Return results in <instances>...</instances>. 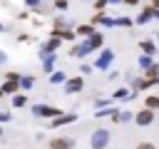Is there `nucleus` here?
<instances>
[{
    "mask_svg": "<svg viewBox=\"0 0 159 149\" xmlns=\"http://www.w3.org/2000/svg\"><path fill=\"white\" fill-rule=\"evenodd\" d=\"M7 79H15V82H20V74H17V72H7Z\"/></svg>",
    "mask_w": 159,
    "mask_h": 149,
    "instance_id": "19",
    "label": "nucleus"
},
{
    "mask_svg": "<svg viewBox=\"0 0 159 149\" xmlns=\"http://www.w3.org/2000/svg\"><path fill=\"white\" fill-rule=\"evenodd\" d=\"M112 117H114V122H129V119H134L132 112H117V114H112Z\"/></svg>",
    "mask_w": 159,
    "mask_h": 149,
    "instance_id": "10",
    "label": "nucleus"
},
{
    "mask_svg": "<svg viewBox=\"0 0 159 149\" xmlns=\"http://www.w3.org/2000/svg\"><path fill=\"white\" fill-rule=\"evenodd\" d=\"M2 62H5V52H0V65H2Z\"/></svg>",
    "mask_w": 159,
    "mask_h": 149,
    "instance_id": "21",
    "label": "nucleus"
},
{
    "mask_svg": "<svg viewBox=\"0 0 159 149\" xmlns=\"http://www.w3.org/2000/svg\"><path fill=\"white\" fill-rule=\"evenodd\" d=\"M107 142H109V132H107V129H97V132L92 134V139H89L92 149H104Z\"/></svg>",
    "mask_w": 159,
    "mask_h": 149,
    "instance_id": "2",
    "label": "nucleus"
},
{
    "mask_svg": "<svg viewBox=\"0 0 159 149\" xmlns=\"http://www.w3.org/2000/svg\"><path fill=\"white\" fill-rule=\"evenodd\" d=\"M149 109H159V97L157 94H152V97H147V102H144Z\"/></svg>",
    "mask_w": 159,
    "mask_h": 149,
    "instance_id": "11",
    "label": "nucleus"
},
{
    "mask_svg": "<svg viewBox=\"0 0 159 149\" xmlns=\"http://www.w3.org/2000/svg\"><path fill=\"white\" fill-rule=\"evenodd\" d=\"M80 32H82V35H92V27H89V25H82Z\"/></svg>",
    "mask_w": 159,
    "mask_h": 149,
    "instance_id": "18",
    "label": "nucleus"
},
{
    "mask_svg": "<svg viewBox=\"0 0 159 149\" xmlns=\"http://www.w3.org/2000/svg\"><path fill=\"white\" fill-rule=\"evenodd\" d=\"M75 142L72 139H52L50 142V149H72Z\"/></svg>",
    "mask_w": 159,
    "mask_h": 149,
    "instance_id": "5",
    "label": "nucleus"
},
{
    "mask_svg": "<svg viewBox=\"0 0 159 149\" xmlns=\"http://www.w3.org/2000/svg\"><path fill=\"white\" fill-rule=\"evenodd\" d=\"M89 50H94V47H92V42L87 40L84 45H80V47H75V50H72V55H75V57H82V55H84V52H89Z\"/></svg>",
    "mask_w": 159,
    "mask_h": 149,
    "instance_id": "8",
    "label": "nucleus"
},
{
    "mask_svg": "<svg viewBox=\"0 0 159 149\" xmlns=\"http://www.w3.org/2000/svg\"><path fill=\"white\" fill-rule=\"evenodd\" d=\"M77 119V114H60V117H55V119H50L52 122V127H62V124H70V122H75Z\"/></svg>",
    "mask_w": 159,
    "mask_h": 149,
    "instance_id": "4",
    "label": "nucleus"
},
{
    "mask_svg": "<svg viewBox=\"0 0 159 149\" xmlns=\"http://www.w3.org/2000/svg\"><path fill=\"white\" fill-rule=\"evenodd\" d=\"M112 55H114L112 50H104V52H102V57L97 60V67H99V70H104V67H107V65L112 62Z\"/></svg>",
    "mask_w": 159,
    "mask_h": 149,
    "instance_id": "7",
    "label": "nucleus"
},
{
    "mask_svg": "<svg viewBox=\"0 0 159 149\" xmlns=\"http://www.w3.org/2000/svg\"><path fill=\"white\" fill-rule=\"evenodd\" d=\"M20 87H25V89L32 87V77H22V79H20Z\"/></svg>",
    "mask_w": 159,
    "mask_h": 149,
    "instance_id": "14",
    "label": "nucleus"
},
{
    "mask_svg": "<svg viewBox=\"0 0 159 149\" xmlns=\"http://www.w3.org/2000/svg\"><path fill=\"white\" fill-rule=\"evenodd\" d=\"M17 89H20V82H15V79H7L2 84V92H17Z\"/></svg>",
    "mask_w": 159,
    "mask_h": 149,
    "instance_id": "9",
    "label": "nucleus"
},
{
    "mask_svg": "<svg viewBox=\"0 0 159 149\" xmlns=\"http://www.w3.org/2000/svg\"><path fill=\"white\" fill-rule=\"evenodd\" d=\"M134 122H137L139 127H147V124H152V122H154V109L144 107L139 114H134Z\"/></svg>",
    "mask_w": 159,
    "mask_h": 149,
    "instance_id": "3",
    "label": "nucleus"
},
{
    "mask_svg": "<svg viewBox=\"0 0 159 149\" xmlns=\"http://www.w3.org/2000/svg\"><path fill=\"white\" fill-rule=\"evenodd\" d=\"M142 50H144V52H154V45H152V42H142Z\"/></svg>",
    "mask_w": 159,
    "mask_h": 149,
    "instance_id": "16",
    "label": "nucleus"
},
{
    "mask_svg": "<svg viewBox=\"0 0 159 149\" xmlns=\"http://www.w3.org/2000/svg\"><path fill=\"white\" fill-rule=\"evenodd\" d=\"M65 89H67V94H75V92H80V89H82V77H75V79H70Z\"/></svg>",
    "mask_w": 159,
    "mask_h": 149,
    "instance_id": "6",
    "label": "nucleus"
},
{
    "mask_svg": "<svg viewBox=\"0 0 159 149\" xmlns=\"http://www.w3.org/2000/svg\"><path fill=\"white\" fill-rule=\"evenodd\" d=\"M134 149H157V147H154L152 142H142V144H137Z\"/></svg>",
    "mask_w": 159,
    "mask_h": 149,
    "instance_id": "15",
    "label": "nucleus"
},
{
    "mask_svg": "<svg viewBox=\"0 0 159 149\" xmlns=\"http://www.w3.org/2000/svg\"><path fill=\"white\" fill-rule=\"evenodd\" d=\"M50 82H52V84H60V82H65V72H55V74L50 77Z\"/></svg>",
    "mask_w": 159,
    "mask_h": 149,
    "instance_id": "13",
    "label": "nucleus"
},
{
    "mask_svg": "<svg viewBox=\"0 0 159 149\" xmlns=\"http://www.w3.org/2000/svg\"><path fill=\"white\" fill-rule=\"evenodd\" d=\"M0 94H2V89H0Z\"/></svg>",
    "mask_w": 159,
    "mask_h": 149,
    "instance_id": "22",
    "label": "nucleus"
},
{
    "mask_svg": "<svg viewBox=\"0 0 159 149\" xmlns=\"http://www.w3.org/2000/svg\"><path fill=\"white\" fill-rule=\"evenodd\" d=\"M0 134H2V129H0Z\"/></svg>",
    "mask_w": 159,
    "mask_h": 149,
    "instance_id": "23",
    "label": "nucleus"
},
{
    "mask_svg": "<svg viewBox=\"0 0 159 149\" xmlns=\"http://www.w3.org/2000/svg\"><path fill=\"white\" fill-rule=\"evenodd\" d=\"M32 114H37V117H47V119H55V117H60L62 112L55 109V107H50V104H35V107H32Z\"/></svg>",
    "mask_w": 159,
    "mask_h": 149,
    "instance_id": "1",
    "label": "nucleus"
},
{
    "mask_svg": "<svg viewBox=\"0 0 159 149\" xmlns=\"http://www.w3.org/2000/svg\"><path fill=\"white\" fill-rule=\"evenodd\" d=\"M139 65H142V67H152V60H149V57H147V55H144V57H142V60H139Z\"/></svg>",
    "mask_w": 159,
    "mask_h": 149,
    "instance_id": "17",
    "label": "nucleus"
},
{
    "mask_svg": "<svg viewBox=\"0 0 159 149\" xmlns=\"http://www.w3.org/2000/svg\"><path fill=\"white\" fill-rule=\"evenodd\" d=\"M7 119H10V114L7 112H0V122H7Z\"/></svg>",
    "mask_w": 159,
    "mask_h": 149,
    "instance_id": "20",
    "label": "nucleus"
},
{
    "mask_svg": "<svg viewBox=\"0 0 159 149\" xmlns=\"http://www.w3.org/2000/svg\"><path fill=\"white\" fill-rule=\"evenodd\" d=\"M12 104H15V107H25V104H27V97H25V94H17V97H12Z\"/></svg>",
    "mask_w": 159,
    "mask_h": 149,
    "instance_id": "12",
    "label": "nucleus"
}]
</instances>
